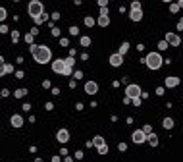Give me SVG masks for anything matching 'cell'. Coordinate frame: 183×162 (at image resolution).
Instances as JSON below:
<instances>
[{
	"mask_svg": "<svg viewBox=\"0 0 183 162\" xmlns=\"http://www.w3.org/2000/svg\"><path fill=\"white\" fill-rule=\"evenodd\" d=\"M31 56L35 58L37 64H48L52 62V52L48 46L45 45H33L31 46Z\"/></svg>",
	"mask_w": 183,
	"mask_h": 162,
	"instance_id": "6da1fadb",
	"label": "cell"
},
{
	"mask_svg": "<svg viewBox=\"0 0 183 162\" xmlns=\"http://www.w3.org/2000/svg\"><path fill=\"white\" fill-rule=\"evenodd\" d=\"M27 12L33 19H37V18H41V16L45 14V6H42V2H39V0H31L29 6H27Z\"/></svg>",
	"mask_w": 183,
	"mask_h": 162,
	"instance_id": "7a4b0ae2",
	"label": "cell"
},
{
	"mask_svg": "<svg viewBox=\"0 0 183 162\" xmlns=\"http://www.w3.org/2000/svg\"><path fill=\"white\" fill-rule=\"evenodd\" d=\"M162 62L164 60H162V56L158 54V52H148V54L145 56V64L148 66L150 69H158L162 66Z\"/></svg>",
	"mask_w": 183,
	"mask_h": 162,
	"instance_id": "3957f363",
	"label": "cell"
},
{
	"mask_svg": "<svg viewBox=\"0 0 183 162\" xmlns=\"http://www.w3.org/2000/svg\"><path fill=\"white\" fill-rule=\"evenodd\" d=\"M141 95H143V91H141V87H139V85H127V87H125V97L131 98V100L139 98Z\"/></svg>",
	"mask_w": 183,
	"mask_h": 162,
	"instance_id": "277c9868",
	"label": "cell"
},
{
	"mask_svg": "<svg viewBox=\"0 0 183 162\" xmlns=\"http://www.w3.org/2000/svg\"><path fill=\"white\" fill-rule=\"evenodd\" d=\"M52 64V71H54V74H62L64 75V71H66V62L64 60H54V62H50Z\"/></svg>",
	"mask_w": 183,
	"mask_h": 162,
	"instance_id": "5b68a950",
	"label": "cell"
},
{
	"mask_svg": "<svg viewBox=\"0 0 183 162\" xmlns=\"http://www.w3.org/2000/svg\"><path fill=\"white\" fill-rule=\"evenodd\" d=\"M131 139H133V143L141 145V143H145V141H146V135H145V131H143V129H137V131H133V133H131Z\"/></svg>",
	"mask_w": 183,
	"mask_h": 162,
	"instance_id": "8992f818",
	"label": "cell"
},
{
	"mask_svg": "<svg viewBox=\"0 0 183 162\" xmlns=\"http://www.w3.org/2000/svg\"><path fill=\"white\" fill-rule=\"evenodd\" d=\"M166 42L172 45V46H179L181 39H179V35H175V33H166Z\"/></svg>",
	"mask_w": 183,
	"mask_h": 162,
	"instance_id": "52a82bcc",
	"label": "cell"
},
{
	"mask_svg": "<svg viewBox=\"0 0 183 162\" xmlns=\"http://www.w3.org/2000/svg\"><path fill=\"white\" fill-rule=\"evenodd\" d=\"M124 64V56L119 54V52H116V54L110 56V66H114V68H118V66Z\"/></svg>",
	"mask_w": 183,
	"mask_h": 162,
	"instance_id": "ba28073f",
	"label": "cell"
},
{
	"mask_svg": "<svg viewBox=\"0 0 183 162\" xmlns=\"http://www.w3.org/2000/svg\"><path fill=\"white\" fill-rule=\"evenodd\" d=\"M56 139H58L60 143H68V141H69V131H68V129H58Z\"/></svg>",
	"mask_w": 183,
	"mask_h": 162,
	"instance_id": "9c48e42d",
	"label": "cell"
},
{
	"mask_svg": "<svg viewBox=\"0 0 183 162\" xmlns=\"http://www.w3.org/2000/svg\"><path fill=\"white\" fill-rule=\"evenodd\" d=\"M96 91H98V85H96L95 81H87V83H85V93H87V95H96Z\"/></svg>",
	"mask_w": 183,
	"mask_h": 162,
	"instance_id": "30bf717a",
	"label": "cell"
},
{
	"mask_svg": "<svg viewBox=\"0 0 183 162\" xmlns=\"http://www.w3.org/2000/svg\"><path fill=\"white\" fill-rule=\"evenodd\" d=\"M129 18H131L133 21H141V19H143L141 8H131V12H129Z\"/></svg>",
	"mask_w": 183,
	"mask_h": 162,
	"instance_id": "8fae6325",
	"label": "cell"
},
{
	"mask_svg": "<svg viewBox=\"0 0 183 162\" xmlns=\"http://www.w3.org/2000/svg\"><path fill=\"white\" fill-rule=\"evenodd\" d=\"M10 122H12V125H14V127H21V125H23V118L19 114H14L12 118H10Z\"/></svg>",
	"mask_w": 183,
	"mask_h": 162,
	"instance_id": "7c38bea8",
	"label": "cell"
},
{
	"mask_svg": "<svg viewBox=\"0 0 183 162\" xmlns=\"http://www.w3.org/2000/svg\"><path fill=\"white\" fill-rule=\"evenodd\" d=\"M179 85V77H166V87L172 89V87H177Z\"/></svg>",
	"mask_w": 183,
	"mask_h": 162,
	"instance_id": "4fadbf2b",
	"label": "cell"
},
{
	"mask_svg": "<svg viewBox=\"0 0 183 162\" xmlns=\"http://www.w3.org/2000/svg\"><path fill=\"white\" fill-rule=\"evenodd\" d=\"M91 143H93V145H95V147H96V149H102V147H106V143H104V139H102V137H100V135H96V137H95V139H93Z\"/></svg>",
	"mask_w": 183,
	"mask_h": 162,
	"instance_id": "5bb4252c",
	"label": "cell"
},
{
	"mask_svg": "<svg viewBox=\"0 0 183 162\" xmlns=\"http://www.w3.org/2000/svg\"><path fill=\"white\" fill-rule=\"evenodd\" d=\"M98 25H100V27L110 25V16H98Z\"/></svg>",
	"mask_w": 183,
	"mask_h": 162,
	"instance_id": "9a60e30c",
	"label": "cell"
},
{
	"mask_svg": "<svg viewBox=\"0 0 183 162\" xmlns=\"http://www.w3.org/2000/svg\"><path fill=\"white\" fill-rule=\"evenodd\" d=\"M146 141H148V143L152 145V147H156V145H158V137H156L154 133H150V135H146Z\"/></svg>",
	"mask_w": 183,
	"mask_h": 162,
	"instance_id": "2e32d148",
	"label": "cell"
},
{
	"mask_svg": "<svg viewBox=\"0 0 183 162\" xmlns=\"http://www.w3.org/2000/svg\"><path fill=\"white\" fill-rule=\"evenodd\" d=\"M162 125H164L166 129H172V127H174V120H172V118H164Z\"/></svg>",
	"mask_w": 183,
	"mask_h": 162,
	"instance_id": "e0dca14e",
	"label": "cell"
},
{
	"mask_svg": "<svg viewBox=\"0 0 183 162\" xmlns=\"http://www.w3.org/2000/svg\"><path fill=\"white\" fill-rule=\"evenodd\" d=\"M25 95H27V89H18V91L14 93L16 98H21V97H25Z\"/></svg>",
	"mask_w": 183,
	"mask_h": 162,
	"instance_id": "ac0fdd59",
	"label": "cell"
},
{
	"mask_svg": "<svg viewBox=\"0 0 183 162\" xmlns=\"http://www.w3.org/2000/svg\"><path fill=\"white\" fill-rule=\"evenodd\" d=\"M64 62H66V66H68V68H73V64H75V58H73V56H68Z\"/></svg>",
	"mask_w": 183,
	"mask_h": 162,
	"instance_id": "d6986e66",
	"label": "cell"
},
{
	"mask_svg": "<svg viewBox=\"0 0 183 162\" xmlns=\"http://www.w3.org/2000/svg\"><path fill=\"white\" fill-rule=\"evenodd\" d=\"M127 48H129V42H124V45L119 46V54L124 56V54H125V52H127Z\"/></svg>",
	"mask_w": 183,
	"mask_h": 162,
	"instance_id": "ffe728a7",
	"label": "cell"
},
{
	"mask_svg": "<svg viewBox=\"0 0 183 162\" xmlns=\"http://www.w3.org/2000/svg\"><path fill=\"white\" fill-rule=\"evenodd\" d=\"M85 25H87V27H93V25H95V19L93 18H85Z\"/></svg>",
	"mask_w": 183,
	"mask_h": 162,
	"instance_id": "44dd1931",
	"label": "cell"
},
{
	"mask_svg": "<svg viewBox=\"0 0 183 162\" xmlns=\"http://www.w3.org/2000/svg\"><path fill=\"white\" fill-rule=\"evenodd\" d=\"M42 21H46V14H42L41 18H37V19H35V23H37V25H41Z\"/></svg>",
	"mask_w": 183,
	"mask_h": 162,
	"instance_id": "7402d4cb",
	"label": "cell"
},
{
	"mask_svg": "<svg viewBox=\"0 0 183 162\" xmlns=\"http://www.w3.org/2000/svg\"><path fill=\"white\" fill-rule=\"evenodd\" d=\"M81 45L83 46H89V45H91V39H89V37H81Z\"/></svg>",
	"mask_w": 183,
	"mask_h": 162,
	"instance_id": "603a6c76",
	"label": "cell"
},
{
	"mask_svg": "<svg viewBox=\"0 0 183 162\" xmlns=\"http://www.w3.org/2000/svg\"><path fill=\"white\" fill-rule=\"evenodd\" d=\"M69 35H79V29H77V25H73V27H69Z\"/></svg>",
	"mask_w": 183,
	"mask_h": 162,
	"instance_id": "cb8c5ba5",
	"label": "cell"
},
{
	"mask_svg": "<svg viewBox=\"0 0 183 162\" xmlns=\"http://www.w3.org/2000/svg\"><path fill=\"white\" fill-rule=\"evenodd\" d=\"M12 41H14V42L19 41V33L18 31H12Z\"/></svg>",
	"mask_w": 183,
	"mask_h": 162,
	"instance_id": "d4e9b609",
	"label": "cell"
},
{
	"mask_svg": "<svg viewBox=\"0 0 183 162\" xmlns=\"http://www.w3.org/2000/svg\"><path fill=\"white\" fill-rule=\"evenodd\" d=\"M25 41H27V45L33 46V35H31V33H27V35H25Z\"/></svg>",
	"mask_w": 183,
	"mask_h": 162,
	"instance_id": "484cf974",
	"label": "cell"
},
{
	"mask_svg": "<svg viewBox=\"0 0 183 162\" xmlns=\"http://www.w3.org/2000/svg\"><path fill=\"white\" fill-rule=\"evenodd\" d=\"M6 19V8H0V21Z\"/></svg>",
	"mask_w": 183,
	"mask_h": 162,
	"instance_id": "4316f807",
	"label": "cell"
},
{
	"mask_svg": "<svg viewBox=\"0 0 183 162\" xmlns=\"http://www.w3.org/2000/svg\"><path fill=\"white\" fill-rule=\"evenodd\" d=\"M158 48H160V50H166V48H168V42H166V41L158 42Z\"/></svg>",
	"mask_w": 183,
	"mask_h": 162,
	"instance_id": "83f0119b",
	"label": "cell"
},
{
	"mask_svg": "<svg viewBox=\"0 0 183 162\" xmlns=\"http://www.w3.org/2000/svg\"><path fill=\"white\" fill-rule=\"evenodd\" d=\"M143 131H145V135H150L152 127H150V125H145V127H143Z\"/></svg>",
	"mask_w": 183,
	"mask_h": 162,
	"instance_id": "f1b7e54d",
	"label": "cell"
},
{
	"mask_svg": "<svg viewBox=\"0 0 183 162\" xmlns=\"http://www.w3.org/2000/svg\"><path fill=\"white\" fill-rule=\"evenodd\" d=\"M6 74V64H0V77Z\"/></svg>",
	"mask_w": 183,
	"mask_h": 162,
	"instance_id": "f546056e",
	"label": "cell"
},
{
	"mask_svg": "<svg viewBox=\"0 0 183 162\" xmlns=\"http://www.w3.org/2000/svg\"><path fill=\"white\" fill-rule=\"evenodd\" d=\"M98 153H100V154H106V153H108V145H106V147H102V149H98Z\"/></svg>",
	"mask_w": 183,
	"mask_h": 162,
	"instance_id": "4dcf8cb0",
	"label": "cell"
},
{
	"mask_svg": "<svg viewBox=\"0 0 183 162\" xmlns=\"http://www.w3.org/2000/svg\"><path fill=\"white\" fill-rule=\"evenodd\" d=\"M98 6H100V8H106V6H108V2H106V0H98Z\"/></svg>",
	"mask_w": 183,
	"mask_h": 162,
	"instance_id": "1f68e13d",
	"label": "cell"
},
{
	"mask_svg": "<svg viewBox=\"0 0 183 162\" xmlns=\"http://www.w3.org/2000/svg\"><path fill=\"white\" fill-rule=\"evenodd\" d=\"M52 35H54V37H58V35H60V29L58 27H52Z\"/></svg>",
	"mask_w": 183,
	"mask_h": 162,
	"instance_id": "d6a6232c",
	"label": "cell"
},
{
	"mask_svg": "<svg viewBox=\"0 0 183 162\" xmlns=\"http://www.w3.org/2000/svg\"><path fill=\"white\" fill-rule=\"evenodd\" d=\"M170 10H172V12H177V10H179V4H172V6H170Z\"/></svg>",
	"mask_w": 183,
	"mask_h": 162,
	"instance_id": "836d02e7",
	"label": "cell"
},
{
	"mask_svg": "<svg viewBox=\"0 0 183 162\" xmlns=\"http://www.w3.org/2000/svg\"><path fill=\"white\" fill-rule=\"evenodd\" d=\"M10 71H14V66H10V64H6V74H10Z\"/></svg>",
	"mask_w": 183,
	"mask_h": 162,
	"instance_id": "e575fe53",
	"label": "cell"
},
{
	"mask_svg": "<svg viewBox=\"0 0 183 162\" xmlns=\"http://www.w3.org/2000/svg\"><path fill=\"white\" fill-rule=\"evenodd\" d=\"M23 110L29 112V110H31V104H29V102H25V104H23Z\"/></svg>",
	"mask_w": 183,
	"mask_h": 162,
	"instance_id": "d590c367",
	"label": "cell"
},
{
	"mask_svg": "<svg viewBox=\"0 0 183 162\" xmlns=\"http://www.w3.org/2000/svg\"><path fill=\"white\" fill-rule=\"evenodd\" d=\"M100 16H108V8H100Z\"/></svg>",
	"mask_w": 183,
	"mask_h": 162,
	"instance_id": "8d00e7d4",
	"label": "cell"
},
{
	"mask_svg": "<svg viewBox=\"0 0 183 162\" xmlns=\"http://www.w3.org/2000/svg\"><path fill=\"white\" fill-rule=\"evenodd\" d=\"M75 158H77V160H81V158H83V153H81V151H77V153H75Z\"/></svg>",
	"mask_w": 183,
	"mask_h": 162,
	"instance_id": "74e56055",
	"label": "cell"
},
{
	"mask_svg": "<svg viewBox=\"0 0 183 162\" xmlns=\"http://www.w3.org/2000/svg\"><path fill=\"white\" fill-rule=\"evenodd\" d=\"M131 8H141V2H131Z\"/></svg>",
	"mask_w": 183,
	"mask_h": 162,
	"instance_id": "f35d334b",
	"label": "cell"
},
{
	"mask_svg": "<svg viewBox=\"0 0 183 162\" xmlns=\"http://www.w3.org/2000/svg\"><path fill=\"white\" fill-rule=\"evenodd\" d=\"M0 33H8V27H6V25H0Z\"/></svg>",
	"mask_w": 183,
	"mask_h": 162,
	"instance_id": "ab89813d",
	"label": "cell"
},
{
	"mask_svg": "<svg viewBox=\"0 0 183 162\" xmlns=\"http://www.w3.org/2000/svg\"><path fill=\"white\" fill-rule=\"evenodd\" d=\"M31 35H33V37H35V35H39V29L33 27V29H31Z\"/></svg>",
	"mask_w": 183,
	"mask_h": 162,
	"instance_id": "60d3db41",
	"label": "cell"
},
{
	"mask_svg": "<svg viewBox=\"0 0 183 162\" xmlns=\"http://www.w3.org/2000/svg\"><path fill=\"white\" fill-rule=\"evenodd\" d=\"M52 162H60V156H58V154H54V156H52Z\"/></svg>",
	"mask_w": 183,
	"mask_h": 162,
	"instance_id": "b9f144b4",
	"label": "cell"
},
{
	"mask_svg": "<svg viewBox=\"0 0 183 162\" xmlns=\"http://www.w3.org/2000/svg\"><path fill=\"white\" fill-rule=\"evenodd\" d=\"M177 29H183V19H181V21L177 23Z\"/></svg>",
	"mask_w": 183,
	"mask_h": 162,
	"instance_id": "7bdbcfd3",
	"label": "cell"
},
{
	"mask_svg": "<svg viewBox=\"0 0 183 162\" xmlns=\"http://www.w3.org/2000/svg\"><path fill=\"white\" fill-rule=\"evenodd\" d=\"M0 64H4V58H2V56H0Z\"/></svg>",
	"mask_w": 183,
	"mask_h": 162,
	"instance_id": "ee69618b",
	"label": "cell"
},
{
	"mask_svg": "<svg viewBox=\"0 0 183 162\" xmlns=\"http://www.w3.org/2000/svg\"><path fill=\"white\" fill-rule=\"evenodd\" d=\"M35 162H42V158H37V160H35Z\"/></svg>",
	"mask_w": 183,
	"mask_h": 162,
	"instance_id": "f6af8a7d",
	"label": "cell"
}]
</instances>
